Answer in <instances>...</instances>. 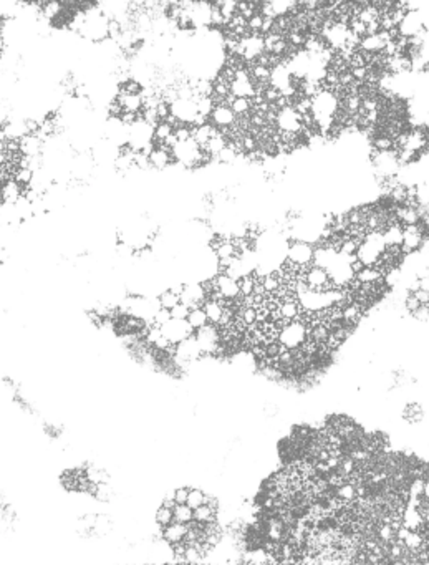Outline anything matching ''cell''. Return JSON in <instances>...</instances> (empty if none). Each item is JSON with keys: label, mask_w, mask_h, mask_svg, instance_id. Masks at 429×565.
Masks as SVG:
<instances>
[{"label": "cell", "mask_w": 429, "mask_h": 565, "mask_svg": "<svg viewBox=\"0 0 429 565\" xmlns=\"http://www.w3.org/2000/svg\"><path fill=\"white\" fill-rule=\"evenodd\" d=\"M307 337H308L307 323L302 319H295V320L287 322L284 327L278 330L277 340L284 348L295 350V348H300L302 345L307 342Z\"/></svg>", "instance_id": "1"}, {"label": "cell", "mask_w": 429, "mask_h": 565, "mask_svg": "<svg viewBox=\"0 0 429 565\" xmlns=\"http://www.w3.org/2000/svg\"><path fill=\"white\" fill-rule=\"evenodd\" d=\"M287 260H290L295 265H298L302 270L307 269L308 265L313 264V245L307 241H302V239L292 241L288 244Z\"/></svg>", "instance_id": "2"}, {"label": "cell", "mask_w": 429, "mask_h": 565, "mask_svg": "<svg viewBox=\"0 0 429 565\" xmlns=\"http://www.w3.org/2000/svg\"><path fill=\"white\" fill-rule=\"evenodd\" d=\"M300 274L304 275V280L307 282V285L313 288V290H328V288L335 287L332 282V277H330V274L325 267L312 264V265H308L307 269L302 270Z\"/></svg>", "instance_id": "3"}, {"label": "cell", "mask_w": 429, "mask_h": 565, "mask_svg": "<svg viewBox=\"0 0 429 565\" xmlns=\"http://www.w3.org/2000/svg\"><path fill=\"white\" fill-rule=\"evenodd\" d=\"M163 335L169 340L173 345H178L181 342H184L186 338L194 335V328L189 325L187 320H178V319H171L169 322H166L163 327Z\"/></svg>", "instance_id": "4"}, {"label": "cell", "mask_w": 429, "mask_h": 565, "mask_svg": "<svg viewBox=\"0 0 429 565\" xmlns=\"http://www.w3.org/2000/svg\"><path fill=\"white\" fill-rule=\"evenodd\" d=\"M424 242V234L418 224H410V225H403V242H401V247H403L404 254H413L414 250H418Z\"/></svg>", "instance_id": "5"}, {"label": "cell", "mask_w": 429, "mask_h": 565, "mask_svg": "<svg viewBox=\"0 0 429 565\" xmlns=\"http://www.w3.org/2000/svg\"><path fill=\"white\" fill-rule=\"evenodd\" d=\"M216 280V288L217 292H219V295L222 297V299H227V300H234L237 299L239 295H241V288H239V280L230 277L229 274H219L214 277Z\"/></svg>", "instance_id": "6"}, {"label": "cell", "mask_w": 429, "mask_h": 565, "mask_svg": "<svg viewBox=\"0 0 429 565\" xmlns=\"http://www.w3.org/2000/svg\"><path fill=\"white\" fill-rule=\"evenodd\" d=\"M235 113L232 111L229 104H216L212 113L209 115V121L212 123L217 130H227L235 123Z\"/></svg>", "instance_id": "7"}, {"label": "cell", "mask_w": 429, "mask_h": 565, "mask_svg": "<svg viewBox=\"0 0 429 565\" xmlns=\"http://www.w3.org/2000/svg\"><path fill=\"white\" fill-rule=\"evenodd\" d=\"M147 158H149V166L154 168V169H166L169 168L174 161L173 158V153L169 148H166L163 144H154L153 150L149 151V154H147Z\"/></svg>", "instance_id": "8"}, {"label": "cell", "mask_w": 429, "mask_h": 565, "mask_svg": "<svg viewBox=\"0 0 429 565\" xmlns=\"http://www.w3.org/2000/svg\"><path fill=\"white\" fill-rule=\"evenodd\" d=\"M24 196V187L15 179H7L0 187V197L4 204H15Z\"/></svg>", "instance_id": "9"}, {"label": "cell", "mask_w": 429, "mask_h": 565, "mask_svg": "<svg viewBox=\"0 0 429 565\" xmlns=\"http://www.w3.org/2000/svg\"><path fill=\"white\" fill-rule=\"evenodd\" d=\"M401 522H403V526L410 529V531H419V529L424 526V517L418 507L406 506L403 511V515H401Z\"/></svg>", "instance_id": "10"}, {"label": "cell", "mask_w": 429, "mask_h": 565, "mask_svg": "<svg viewBox=\"0 0 429 565\" xmlns=\"http://www.w3.org/2000/svg\"><path fill=\"white\" fill-rule=\"evenodd\" d=\"M278 312L287 322H290V320L298 319L304 310H302L298 300H295L292 295H287L285 299L278 302Z\"/></svg>", "instance_id": "11"}, {"label": "cell", "mask_w": 429, "mask_h": 565, "mask_svg": "<svg viewBox=\"0 0 429 565\" xmlns=\"http://www.w3.org/2000/svg\"><path fill=\"white\" fill-rule=\"evenodd\" d=\"M187 529L189 526L187 524H182V522H171L169 526H166L163 529V539L167 542V543H178V542H182L187 534Z\"/></svg>", "instance_id": "12"}, {"label": "cell", "mask_w": 429, "mask_h": 565, "mask_svg": "<svg viewBox=\"0 0 429 565\" xmlns=\"http://www.w3.org/2000/svg\"><path fill=\"white\" fill-rule=\"evenodd\" d=\"M336 496L345 504H351L358 499V487L353 479H345V481L336 486Z\"/></svg>", "instance_id": "13"}, {"label": "cell", "mask_w": 429, "mask_h": 565, "mask_svg": "<svg viewBox=\"0 0 429 565\" xmlns=\"http://www.w3.org/2000/svg\"><path fill=\"white\" fill-rule=\"evenodd\" d=\"M204 312H206L207 319H209V323H214V325H219L221 319H222V313H224V303H222V299L221 300H216V299H207L206 302H204Z\"/></svg>", "instance_id": "14"}, {"label": "cell", "mask_w": 429, "mask_h": 565, "mask_svg": "<svg viewBox=\"0 0 429 565\" xmlns=\"http://www.w3.org/2000/svg\"><path fill=\"white\" fill-rule=\"evenodd\" d=\"M173 135H174V126L167 121V119H163V121H159L153 128V143L154 144H164Z\"/></svg>", "instance_id": "15"}, {"label": "cell", "mask_w": 429, "mask_h": 565, "mask_svg": "<svg viewBox=\"0 0 429 565\" xmlns=\"http://www.w3.org/2000/svg\"><path fill=\"white\" fill-rule=\"evenodd\" d=\"M355 279L360 284H375L383 279V272L378 265H364L360 272L355 274Z\"/></svg>", "instance_id": "16"}, {"label": "cell", "mask_w": 429, "mask_h": 565, "mask_svg": "<svg viewBox=\"0 0 429 565\" xmlns=\"http://www.w3.org/2000/svg\"><path fill=\"white\" fill-rule=\"evenodd\" d=\"M383 237L386 245H401L403 242V224L393 222L383 231Z\"/></svg>", "instance_id": "17"}, {"label": "cell", "mask_w": 429, "mask_h": 565, "mask_svg": "<svg viewBox=\"0 0 429 565\" xmlns=\"http://www.w3.org/2000/svg\"><path fill=\"white\" fill-rule=\"evenodd\" d=\"M229 107L232 108V111L235 113V116H245V115H250L254 103H252V98L234 96L232 98V101L229 103Z\"/></svg>", "instance_id": "18"}, {"label": "cell", "mask_w": 429, "mask_h": 565, "mask_svg": "<svg viewBox=\"0 0 429 565\" xmlns=\"http://www.w3.org/2000/svg\"><path fill=\"white\" fill-rule=\"evenodd\" d=\"M216 515H217V507L210 506V504H202L199 507H196L194 509V519L196 522H201V524H206V522H212L216 520Z\"/></svg>", "instance_id": "19"}, {"label": "cell", "mask_w": 429, "mask_h": 565, "mask_svg": "<svg viewBox=\"0 0 429 565\" xmlns=\"http://www.w3.org/2000/svg\"><path fill=\"white\" fill-rule=\"evenodd\" d=\"M186 320L194 328V331L202 328V327H206V325L209 323V319H207V315H206V312H204L202 307H194V308L189 310V315H187Z\"/></svg>", "instance_id": "20"}, {"label": "cell", "mask_w": 429, "mask_h": 565, "mask_svg": "<svg viewBox=\"0 0 429 565\" xmlns=\"http://www.w3.org/2000/svg\"><path fill=\"white\" fill-rule=\"evenodd\" d=\"M401 543H403V546L407 550H410V552L414 554V552H418L421 547H423L424 537H423V534H421L419 531H410V532L406 534V537L403 539V542H401Z\"/></svg>", "instance_id": "21"}, {"label": "cell", "mask_w": 429, "mask_h": 565, "mask_svg": "<svg viewBox=\"0 0 429 565\" xmlns=\"http://www.w3.org/2000/svg\"><path fill=\"white\" fill-rule=\"evenodd\" d=\"M173 509H174V507H167L164 504H161L158 507L156 514H154V520H156V524L159 527L164 529L166 526H169L171 522H174V511Z\"/></svg>", "instance_id": "22"}, {"label": "cell", "mask_w": 429, "mask_h": 565, "mask_svg": "<svg viewBox=\"0 0 429 565\" xmlns=\"http://www.w3.org/2000/svg\"><path fill=\"white\" fill-rule=\"evenodd\" d=\"M260 284L264 285L267 294H275V292H278L280 288L284 287L282 279H280L278 274H267V275H264V279L260 280Z\"/></svg>", "instance_id": "23"}, {"label": "cell", "mask_w": 429, "mask_h": 565, "mask_svg": "<svg viewBox=\"0 0 429 565\" xmlns=\"http://www.w3.org/2000/svg\"><path fill=\"white\" fill-rule=\"evenodd\" d=\"M158 302H159V307L171 310L173 307H176L181 302V295L176 294L173 288H167V290H164L158 297Z\"/></svg>", "instance_id": "24"}, {"label": "cell", "mask_w": 429, "mask_h": 565, "mask_svg": "<svg viewBox=\"0 0 429 565\" xmlns=\"http://www.w3.org/2000/svg\"><path fill=\"white\" fill-rule=\"evenodd\" d=\"M174 520L182 522V524H189L194 519V509H191L187 504H176L174 506Z\"/></svg>", "instance_id": "25"}, {"label": "cell", "mask_w": 429, "mask_h": 565, "mask_svg": "<svg viewBox=\"0 0 429 565\" xmlns=\"http://www.w3.org/2000/svg\"><path fill=\"white\" fill-rule=\"evenodd\" d=\"M257 284V279L254 275H242L239 279V288H241V295L242 297H249L254 294V288Z\"/></svg>", "instance_id": "26"}, {"label": "cell", "mask_w": 429, "mask_h": 565, "mask_svg": "<svg viewBox=\"0 0 429 565\" xmlns=\"http://www.w3.org/2000/svg\"><path fill=\"white\" fill-rule=\"evenodd\" d=\"M206 503H207V496L201 489H189L186 504L191 507V509H196V507H199Z\"/></svg>", "instance_id": "27"}, {"label": "cell", "mask_w": 429, "mask_h": 565, "mask_svg": "<svg viewBox=\"0 0 429 565\" xmlns=\"http://www.w3.org/2000/svg\"><path fill=\"white\" fill-rule=\"evenodd\" d=\"M403 414H404V418L410 421V423H419L421 420H423V416H424L423 414V408H421L419 405H416V403L407 405L404 408Z\"/></svg>", "instance_id": "28"}, {"label": "cell", "mask_w": 429, "mask_h": 565, "mask_svg": "<svg viewBox=\"0 0 429 565\" xmlns=\"http://www.w3.org/2000/svg\"><path fill=\"white\" fill-rule=\"evenodd\" d=\"M264 22H265V17L260 12H255L254 15L247 18V28L252 33H262Z\"/></svg>", "instance_id": "29"}, {"label": "cell", "mask_w": 429, "mask_h": 565, "mask_svg": "<svg viewBox=\"0 0 429 565\" xmlns=\"http://www.w3.org/2000/svg\"><path fill=\"white\" fill-rule=\"evenodd\" d=\"M169 320H171V310L163 308V307H159L156 312H154V315H153V323L154 325H159V327H163V325L166 322H169Z\"/></svg>", "instance_id": "30"}, {"label": "cell", "mask_w": 429, "mask_h": 565, "mask_svg": "<svg viewBox=\"0 0 429 565\" xmlns=\"http://www.w3.org/2000/svg\"><path fill=\"white\" fill-rule=\"evenodd\" d=\"M189 310H191V308H189V307L186 305V303L179 302L178 305L171 308V319L186 320V319H187V315H189Z\"/></svg>", "instance_id": "31"}, {"label": "cell", "mask_w": 429, "mask_h": 565, "mask_svg": "<svg viewBox=\"0 0 429 565\" xmlns=\"http://www.w3.org/2000/svg\"><path fill=\"white\" fill-rule=\"evenodd\" d=\"M413 317L419 322H427L429 320V305L427 303H421V305L413 312Z\"/></svg>", "instance_id": "32"}, {"label": "cell", "mask_w": 429, "mask_h": 565, "mask_svg": "<svg viewBox=\"0 0 429 565\" xmlns=\"http://www.w3.org/2000/svg\"><path fill=\"white\" fill-rule=\"evenodd\" d=\"M187 494H189V489H187V487H179V489H176V491L173 492L174 503H176V504H186V500H187Z\"/></svg>", "instance_id": "33"}, {"label": "cell", "mask_w": 429, "mask_h": 565, "mask_svg": "<svg viewBox=\"0 0 429 565\" xmlns=\"http://www.w3.org/2000/svg\"><path fill=\"white\" fill-rule=\"evenodd\" d=\"M404 305H406V308H407V312H414V310H416L419 305H421V302L416 299V297H414L413 295V292H410V295H407L406 297V300H404Z\"/></svg>", "instance_id": "34"}, {"label": "cell", "mask_w": 429, "mask_h": 565, "mask_svg": "<svg viewBox=\"0 0 429 565\" xmlns=\"http://www.w3.org/2000/svg\"><path fill=\"white\" fill-rule=\"evenodd\" d=\"M413 295L416 297V299H418L421 303H427V305H429V292L421 290V288H418V290H414V292H413Z\"/></svg>", "instance_id": "35"}, {"label": "cell", "mask_w": 429, "mask_h": 565, "mask_svg": "<svg viewBox=\"0 0 429 565\" xmlns=\"http://www.w3.org/2000/svg\"><path fill=\"white\" fill-rule=\"evenodd\" d=\"M418 288H421V290L429 292V275H426V277L418 279Z\"/></svg>", "instance_id": "36"}, {"label": "cell", "mask_w": 429, "mask_h": 565, "mask_svg": "<svg viewBox=\"0 0 429 565\" xmlns=\"http://www.w3.org/2000/svg\"><path fill=\"white\" fill-rule=\"evenodd\" d=\"M423 497L429 500V481L424 483V491H423Z\"/></svg>", "instance_id": "37"}]
</instances>
